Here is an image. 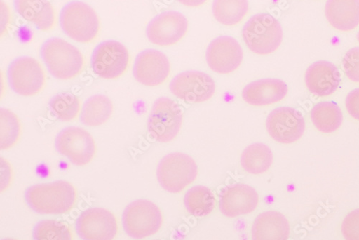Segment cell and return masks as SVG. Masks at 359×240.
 <instances>
[{"label":"cell","instance_id":"1","mask_svg":"<svg viewBox=\"0 0 359 240\" xmlns=\"http://www.w3.org/2000/svg\"><path fill=\"white\" fill-rule=\"evenodd\" d=\"M76 199L75 187L66 181L36 185L25 192L29 207L41 215L66 214L71 211Z\"/></svg>","mask_w":359,"mask_h":240},{"label":"cell","instance_id":"2","mask_svg":"<svg viewBox=\"0 0 359 240\" xmlns=\"http://www.w3.org/2000/svg\"><path fill=\"white\" fill-rule=\"evenodd\" d=\"M41 54L49 72L57 79H74L85 67L81 52L62 39L47 40L41 46Z\"/></svg>","mask_w":359,"mask_h":240},{"label":"cell","instance_id":"3","mask_svg":"<svg viewBox=\"0 0 359 240\" xmlns=\"http://www.w3.org/2000/svg\"><path fill=\"white\" fill-rule=\"evenodd\" d=\"M60 23L65 33L77 42L93 43L100 36V19L92 7L83 2L66 5L60 16Z\"/></svg>","mask_w":359,"mask_h":240},{"label":"cell","instance_id":"4","mask_svg":"<svg viewBox=\"0 0 359 240\" xmlns=\"http://www.w3.org/2000/svg\"><path fill=\"white\" fill-rule=\"evenodd\" d=\"M243 36L248 47L258 55H268L280 46L283 32L280 22L266 13L252 16L245 25Z\"/></svg>","mask_w":359,"mask_h":240},{"label":"cell","instance_id":"5","mask_svg":"<svg viewBox=\"0 0 359 240\" xmlns=\"http://www.w3.org/2000/svg\"><path fill=\"white\" fill-rule=\"evenodd\" d=\"M122 222L130 237L142 239L158 232L163 223V217L156 204L142 199L130 203L126 208Z\"/></svg>","mask_w":359,"mask_h":240},{"label":"cell","instance_id":"6","mask_svg":"<svg viewBox=\"0 0 359 240\" xmlns=\"http://www.w3.org/2000/svg\"><path fill=\"white\" fill-rule=\"evenodd\" d=\"M198 169L195 161L182 153L170 154L164 157L157 169L161 186L167 192L178 194L196 181Z\"/></svg>","mask_w":359,"mask_h":240},{"label":"cell","instance_id":"7","mask_svg":"<svg viewBox=\"0 0 359 240\" xmlns=\"http://www.w3.org/2000/svg\"><path fill=\"white\" fill-rule=\"evenodd\" d=\"M184 119L182 107L173 100L161 98L157 100L149 114L147 130L161 142L173 140L181 131Z\"/></svg>","mask_w":359,"mask_h":240},{"label":"cell","instance_id":"8","mask_svg":"<svg viewBox=\"0 0 359 240\" xmlns=\"http://www.w3.org/2000/svg\"><path fill=\"white\" fill-rule=\"evenodd\" d=\"M8 76L13 91L24 97L39 94L46 80L41 65L36 59L29 56L16 58L9 66Z\"/></svg>","mask_w":359,"mask_h":240},{"label":"cell","instance_id":"9","mask_svg":"<svg viewBox=\"0 0 359 240\" xmlns=\"http://www.w3.org/2000/svg\"><path fill=\"white\" fill-rule=\"evenodd\" d=\"M57 152L78 166L94 159L97 146L91 134L77 127H69L58 133L55 141Z\"/></svg>","mask_w":359,"mask_h":240},{"label":"cell","instance_id":"10","mask_svg":"<svg viewBox=\"0 0 359 240\" xmlns=\"http://www.w3.org/2000/svg\"><path fill=\"white\" fill-rule=\"evenodd\" d=\"M130 55L121 43L107 41L99 44L93 53L92 67L95 74L104 79H115L128 69Z\"/></svg>","mask_w":359,"mask_h":240},{"label":"cell","instance_id":"11","mask_svg":"<svg viewBox=\"0 0 359 240\" xmlns=\"http://www.w3.org/2000/svg\"><path fill=\"white\" fill-rule=\"evenodd\" d=\"M171 93L188 103H201L210 100L215 93L216 84L205 73L189 71L179 74L170 84Z\"/></svg>","mask_w":359,"mask_h":240},{"label":"cell","instance_id":"12","mask_svg":"<svg viewBox=\"0 0 359 240\" xmlns=\"http://www.w3.org/2000/svg\"><path fill=\"white\" fill-rule=\"evenodd\" d=\"M266 131L278 142L293 143L300 140L306 129L302 114L288 107H281L269 114L266 121Z\"/></svg>","mask_w":359,"mask_h":240},{"label":"cell","instance_id":"13","mask_svg":"<svg viewBox=\"0 0 359 240\" xmlns=\"http://www.w3.org/2000/svg\"><path fill=\"white\" fill-rule=\"evenodd\" d=\"M75 230L82 240H114L118 233V224L108 210L91 208L79 215Z\"/></svg>","mask_w":359,"mask_h":240},{"label":"cell","instance_id":"14","mask_svg":"<svg viewBox=\"0 0 359 240\" xmlns=\"http://www.w3.org/2000/svg\"><path fill=\"white\" fill-rule=\"evenodd\" d=\"M188 27V20L182 13L166 11L149 22L146 28V34L152 44L169 46L175 45L186 36Z\"/></svg>","mask_w":359,"mask_h":240},{"label":"cell","instance_id":"15","mask_svg":"<svg viewBox=\"0 0 359 240\" xmlns=\"http://www.w3.org/2000/svg\"><path fill=\"white\" fill-rule=\"evenodd\" d=\"M243 55V48L236 39L230 36H222L208 45L206 62L214 72L227 74L241 67Z\"/></svg>","mask_w":359,"mask_h":240},{"label":"cell","instance_id":"16","mask_svg":"<svg viewBox=\"0 0 359 240\" xmlns=\"http://www.w3.org/2000/svg\"><path fill=\"white\" fill-rule=\"evenodd\" d=\"M170 73V64L167 56L155 49L140 53L135 60L133 75L140 84L156 86L164 83Z\"/></svg>","mask_w":359,"mask_h":240},{"label":"cell","instance_id":"17","mask_svg":"<svg viewBox=\"0 0 359 240\" xmlns=\"http://www.w3.org/2000/svg\"><path fill=\"white\" fill-rule=\"evenodd\" d=\"M259 204L256 190L246 185L229 187L222 194L219 208L226 217L233 218L252 213Z\"/></svg>","mask_w":359,"mask_h":240},{"label":"cell","instance_id":"18","mask_svg":"<svg viewBox=\"0 0 359 240\" xmlns=\"http://www.w3.org/2000/svg\"><path fill=\"white\" fill-rule=\"evenodd\" d=\"M287 94V86L278 79H264L251 82L243 92V100L249 105L262 107L283 100Z\"/></svg>","mask_w":359,"mask_h":240},{"label":"cell","instance_id":"19","mask_svg":"<svg viewBox=\"0 0 359 240\" xmlns=\"http://www.w3.org/2000/svg\"><path fill=\"white\" fill-rule=\"evenodd\" d=\"M340 72L330 62L320 61L313 64L306 74V84L309 91L319 97L334 93L340 84Z\"/></svg>","mask_w":359,"mask_h":240},{"label":"cell","instance_id":"20","mask_svg":"<svg viewBox=\"0 0 359 240\" xmlns=\"http://www.w3.org/2000/svg\"><path fill=\"white\" fill-rule=\"evenodd\" d=\"M290 234L288 220L276 211L260 214L255 220L252 229V240H287Z\"/></svg>","mask_w":359,"mask_h":240},{"label":"cell","instance_id":"21","mask_svg":"<svg viewBox=\"0 0 359 240\" xmlns=\"http://www.w3.org/2000/svg\"><path fill=\"white\" fill-rule=\"evenodd\" d=\"M325 13L334 27L341 32H351L359 25V0L327 1Z\"/></svg>","mask_w":359,"mask_h":240},{"label":"cell","instance_id":"22","mask_svg":"<svg viewBox=\"0 0 359 240\" xmlns=\"http://www.w3.org/2000/svg\"><path fill=\"white\" fill-rule=\"evenodd\" d=\"M14 4L18 13L25 20L34 23L41 31H50L55 26V9L48 1L17 0Z\"/></svg>","mask_w":359,"mask_h":240},{"label":"cell","instance_id":"23","mask_svg":"<svg viewBox=\"0 0 359 240\" xmlns=\"http://www.w3.org/2000/svg\"><path fill=\"white\" fill-rule=\"evenodd\" d=\"M113 112V104L104 95H97L88 98L83 105L80 120L89 127H97L108 121Z\"/></svg>","mask_w":359,"mask_h":240},{"label":"cell","instance_id":"24","mask_svg":"<svg viewBox=\"0 0 359 240\" xmlns=\"http://www.w3.org/2000/svg\"><path fill=\"white\" fill-rule=\"evenodd\" d=\"M273 163L271 149L263 143L248 146L241 156V165L248 173L259 175L266 172Z\"/></svg>","mask_w":359,"mask_h":240},{"label":"cell","instance_id":"25","mask_svg":"<svg viewBox=\"0 0 359 240\" xmlns=\"http://www.w3.org/2000/svg\"><path fill=\"white\" fill-rule=\"evenodd\" d=\"M311 120L316 128L323 133L337 131L342 125L343 113L335 103L323 102L317 104L311 110Z\"/></svg>","mask_w":359,"mask_h":240},{"label":"cell","instance_id":"26","mask_svg":"<svg viewBox=\"0 0 359 240\" xmlns=\"http://www.w3.org/2000/svg\"><path fill=\"white\" fill-rule=\"evenodd\" d=\"M216 204V197L213 192L203 186L191 188L184 197V205L187 211L197 218L210 215Z\"/></svg>","mask_w":359,"mask_h":240},{"label":"cell","instance_id":"27","mask_svg":"<svg viewBox=\"0 0 359 240\" xmlns=\"http://www.w3.org/2000/svg\"><path fill=\"white\" fill-rule=\"evenodd\" d=\"M249 4L246 0L241 1H224L217 0L213 4V14L220 23L232 26L241 22L247 15Z\"/></svg>","mask_w":359,"mask_h":240},{"label":"cell","instance_id":"28","mask_svg":"<svg viewBox=\"0 0 359 240\" xmlns=\"http://www.w3.org/2000/svg\"><path fill=\"white\" fill-rule=\"evenodd\" d=\"M49 107L52 114L60 121L70 122L78 116L81 110V102L72 94L62 93L52 98Z\"/></svg>","mask_w":359,"mask_h":240},{"label":"cell","instance_id":"29","mask_svg":"<svg viewBox=\"0 0 359 240\" xmlns=\"http://www.w3.org/2000/svg\"><path fill=\"white\" fill-rule=\"evenodd\" d=\"M21 125L18 116L11 110L0 109V148L8 149L19 140Z\"/></svg>","mask_w":359,"mask_h":240},{"label":"cell","instance_id":"30","mask_svg":"<svg viewBox=\"0 0 359 240\" xmlns=\"http://www.w3.org/2000/svg\"><path fill=\"white\" fill-rule=\"evenodd\" d=\"M34 240H73L72 232L65 222L46 220L38 222L33 229Z\"/></svg>","mask_w":359,"mask_h":240},{"label":"cell","instance_id":"31","mask_svg":"<svg viewBox=\"0 0 359 240\" xmlns=\"http://www.w3.org/2000/svg\"><path fill=\"white\" fill-rule=\"evenodd\" d=\"M342 66L350 80L359 82V47L351 48L346 53Z\"/></svg>","mask_w":359,"mask_h":240},{"label":"cell","instance_id":"32","mask_svg":"<svg viewBox=\"0 0 359 240\" xmlns=\"http://www.w3.org/2000/svg\"><path fill=\"white\" fill-rule=\"evenodd\" d=\"M341 231L346 240H359V208L346 217Z\"/></svg>","mask_w":359,"mask_h":240},{"label":"cell","instance_id":"33","mask_svg":"<svg viewBox=\"0 0 359 240\" xmlns=\"http://www.w3.org/2000/svg\"><path fill=\"white\" fill-rule=\"evenodd\" d=\"M346 107L349 114L359 120V88L353 90L346 99Z\"/></svg>","mask_w":359,"mask_h":240},{"label":"cell","instance_id":"34","mask_svg":"<svg viewBox=\"0 0 359 240\" xmlns=\"http://www.w3.org/2000/svg\"><path fill=\"white\" fill-rule=\"evenodd\" d=\"M0 4H1V34L3 36L6 33L11 21V11L4 2L1 1Z\"/></svg>","mask_w":359,"mask_h":240},{"label":"cell","instance_id":"35","mask_svg":"<svg viewBox=\"0 0 359 240\" xmlns=\"http://www.w3.org/2000/svg\"><path fill=\"white\" fill-rule=\"evenodd\" d=\"M2 240H16V239H11V238H7V239H2Z\"/></svg>","mask_w":359,"mask_h":240},{"label":"cell","instance_id":"36","mask_svg":"<svg viewBox=\"0 0 359 240\" xmlns=\"http://www.w3.org/2000/svg\"><path fill=\"white\" fill-rule=\"evenodd\" d=\"M357 41L359 42V32H358V34H357Z\"/></svg>","mask_w":359,"mask_h":240}]
</instances>
